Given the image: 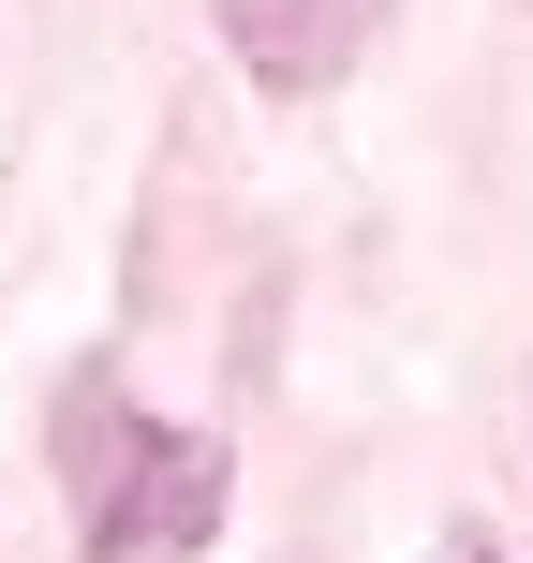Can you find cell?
<instances>
[{"mask_svg":"<svg viewBox=\"0 0 533 563\" xmlns=\"http://www.w3.org/2000/svg\"><path fill=\"white\" fill-rule=\"evenodd\" d=\"M59 460H75L89 563H193V549H208V519H223V445H208V430L134 416V400H104V386H75Z\"/></svg>","mask_w":533,"mask_h":563,"instance_id":"obj_1","label":"cell"},{"mask_svg":"<svg viewBox=\"0 0 533 563\" xmlns=\"http://www.w3.org/2000/svg\"><path fill=\"white\" fill-rule=\"evenodd\" d=\"M370 30H386V0H223V45L253 59L267 89H326V75H356Z\"/></svg>","mask_w":533,"mask_h":563,"instance_id":"obj_2","label":"cell"},{"mask_svg":"<svg viewBox=\"0 0 533 563\" xmlns=\"http://www.w3.org/2000/svg\"><path fill=\"white\" fill-rule=\"evenodd\" d=\"M459 563H489V549H459Z\"/></svg>","mask_w":533,"mask_h":563,"instance_id":"obj_3","label":"cell"}]
</instances>
